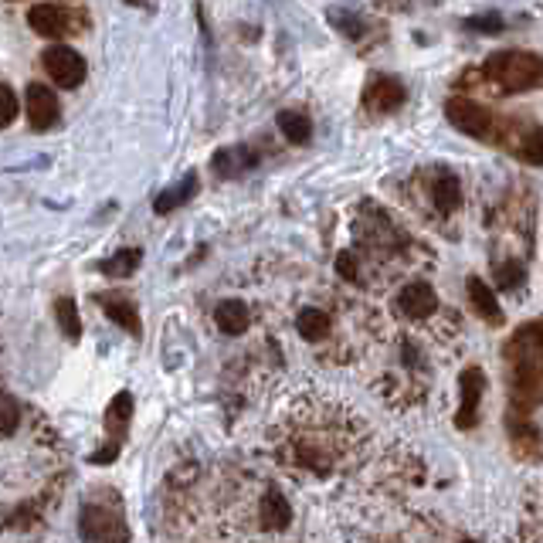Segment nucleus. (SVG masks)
I'll return each instance as SVG.
<instances>
[{
    "mask_svg": "<svg viewBox=\"0 0 543 543\" xmlns=\"http://www.w3.org/2000/svg\"><path fill=\"white\" fill-rule=\"evenodd\" d=\"M445 116L455 126L458 133L475 136V139H496V119L492 113L475 99H465V96H452L445 102Z\"/></svg>",
    "mask_w": 543,
    "mask_h": 543,
    "instance_id": "3",
    "label": "nucleus"
},
{
    "mask_svg": "<svg viewBox=\"0 0 543 543\" xmlns=\"http://www.w3.org/2000/svg\"><path fill=\"white\" fill-rule=\"evenodd\" d=\"M41 65H45L51 82L62 85V88H75V85H82L85 71H88L82 54H79L75 48H68V45H51V48H45Z\"/></svg>",
    "mask_w": 543,
    "mask_h": 543,
    "instance_id": "6",
    "label": "nucleus"
},
{
    "mask_svg": "<svg viewBox=\"0 0 543 543\" xmlns=\"http://www.w3.org/2000/svg\"><path fill=\"white\" fill-rule=\"evenodd\" d=\"M465 28H469V31L496 34V31H503V17H499V14H479V17H469V21H465Z\"/></svg>",
    "mask_w": 543,
    "mask_h": 543,
    "instance_id": "27",
    "label": "nucleus"
},
{
    "mask_svg": "<svg viewBox=\"0 0 543 543\" xmlns=\"http://www.w3.org/2000/svg\"><path fill=\"white\" fill-rule=\"evenodd\" d=\"M279 129H282V136H286L288 143H296V146L305 143L309 133H313L305 113H296V109H282V113H279Z\"/></svg>",
    "mask_w": 543,
    "mask_h": 543,
    "instance_id": "22",
    "label": "nucleus"
},
{
    "mask_svg": "<svg viewBox=\"0 0 543 543\" xmlns=\"http://www.w3.org/2000/svg\"><path fill=\"white\" fill-rule=\"evenodd\" d=\"M397 305H401V313L407 320H428L439 309V296H435V288L428 282H407L401 288V296H397Z\"/></svg>",
    "mask_w": 543,
    "mask_h": 543,
    "instance_id": "10",
    "label": "nucleus"
},
{
    "mask_svg": "<svg viewBox=\"0 0 543 543\" xmlns=\"http://www.w3.org/2000/svg\"><path fill=\"white\" fill-rule=\"evenodd\" d=\"M85 543H126L129 540V530L122 523V516L113 513L109 506L99 503H88L82 509V520H79Z\"/></svg>",
    "mask_w": 543,
    "mask_h": 543,
    "instance_id": "5",
    "label": "nucleus"
},
{
    "mask_svg": "<svg viewBox=\"0 0 543 543\" xmlns=\"http://www.w3.org/2000/svg\"><path fill=\"white\" fill-rule=\"evenodd\" d=\"M194 194H197V173L190 170V173H187L180 184L167 187V190H163V194H160V197L153 201V211H156V214H170V211L184 207V204L190 201Z\"/></svg>",
    "mask_w": 543,
    "mask_h": 543,
    "instance_id": "17",
    "label": "nucleus"
},
{
    "mask_svg": "<svg viewBox=\"0 0 543 543\" xmlns=\"http://www.w3.org/2000/svg\"><path fill=\"white\" fill-rule=\"evenodd\" d=\"M17 424H21V405L11 394H0V439L14 435Z\"/></svg>",
    "mask_w": 543,
    "mask_h": 543,
    "instance_id": "24",
    "label": "nucleus"
},
{
    "mask_svg": "<svg viewBox=\"0 0 543 543\" xmlns=\"http://www.w3.org/2000/svg\"><path fill=\"white\" fill-rule=\"evenodd\" d=\"M17 109H21V105H17L14 88H11V85H4V82H0V129H4V126H11V122H14Z\"/></svg>",
    "mask_w": 543,
    "mask_h": 543,
    "instance_id": "26",
    "label": "nucleus"
},
{
    "mask_svg": "<svg viewBox=\"0 0 543 543\" xmlns=\"http://www.w3.org/2000/svg\"><path fill=\"white\" fill-rule=\"evenodd\" d=\"M96 299H99L102 313L116 322V326H122L129 337H139V333H143V326H139V313H136V303L129 299V296H122V292H102V296H96Z\"/></svg>",
    "mask_w": 543,
    "mask_h": 543,
    "instance_id": "11",
    "label": "nucleus"
},
{
    "mask_svg": "<svg viewBox=\"0 0 543 543\" xmlns=\"http://www.w3.org/2000/svg\"><path fill=\"white\" fill-rule=\"evenodd\" d=\"M54 320H58V326L65 330L68 339H82V320H79V305H75L71 296L54 299Z\"/></svg>",
    "mask_w": 543,
    "mask_h": 543,
    "instance_id": "21",
    "label": "nucleus"
},
{
    "mask_svg": "<svg viewBox=\"0 0 543 543\" xmlns=\"http://www.w3.org/2000/svg\"><path fill=\"white\" fill-rule=\"evenodd\" d=\"M214 173L224 177V180H235L241 173H248V170L258 163V156H255L252 146H228V150H218L214 153Z\"/></svg>",
    "mask_w": 543,
    "mask_h": 543,
    "instance_id": "13",
    "label": "nucleus"
},
{
    "mask_svg": "<svg viewBox=\"0 0 543 543\" xmlns=\"http://www.w3.org/2000/svg\"><path fill=\"white\" fill-rule=\"evenodd\" d=\"M337 272L347 279V282H356V279H360V275H356V272H360V265H356V255L354 252H339L337 255Z\"/></svg>",
    "mask_w": 543,
    "mask_h": 543,
    "instance_id": "28",
    "label": "nucleus"
},
{
    "mask_svg": "<svg viewBox=\"0 0 543 543\" xmlns=\"http://www.w3.org/2000/svg\"><path fill=\"white\" fill-rule=\"evenodd\" d=\"M58 99H54V88H48L45 82H31L24 88V113L34 129H51L58 122Z\"/></svg>",
    "mask_w": 543,
    "mask_h": 543,
    "instance_id": "9",
    "label": "nucleus"
},
{
    "mask_svg": "<svg viewBox=\"0 0 543 543\" xmlns=\"http://www.w3.org/2000/svg\"><path fill=\"white\" fill-rule=\"evenodd\" d=\"M482 79L503 92V96H520L530 88H540L543 85V54L537 51H496L486 58L482 65Z\"/></svg>",
    "mask_w": 543,
    "mask_h": 543,
    "instance_id": "2",
    "label": "nucleus"
},
{
    "mask_svg": "<svg viewBox=\"0 0 543 543\" xmlns=\"http://www.w3.org/2000/svg\"><path fill=\"white\" fill-rule=\"evenodd\" d=\"M85 11L75 7H62V4H34L28 11V24L41 38H65V34L85 31Z\"/></svg>",
    "mask_w": 543,
    "mask_h": 543,
    "instance_id": "4",
    "label": "nucleus"
},
{
    "mask_svg": "<svg viewBox=\"0 0 543 543\" xmlns=\"http://www.w3.org/2000/svg\"><path fill=\"white\" fill-rule=\"evenodd\" d=\"M139 262H143V252H139V248H122V252H116L113 258L99 262L96 269H99L102 275H116V279H122V275H133V272L139 269Z\"/></svg>",
    "mask_w": 543,
    "mask_h": 543,
    "instance_id": "20",
    "label": "nucleus"
},
{
    "mask_svg": "<svg viewBox=\"0 0 543 543\" xmlns=\"http://www.w3.org/2000/svg\"><path fill=\"white\" fill-rule=\"evenodd\" d=\"M509 414L530 418L543 405V320L520 326L503 347Z\"/></svg>",
    "mask_w": 543,
    "mask_h": 543,
    "instance_id": "1",
    "label": "nucleus"
},
{
    "mask_svg": "<svg viewBox=\"0 0 543 543\" xmlns=\"http://www.w3.org/2000/svg\"><path fill=\"white\" fill-rule=\"evenodd\" d=\"M523 262H506V265H499L496 272V288H503V292H513V288L523 282Z\"/></svg>",
    "mask_w": 543,
    "mask_h": 543,
    "instance_id": "25",
    "label": "nucleus"
},
{
    "mask_svg": "<svg viewBox=\"0 0 543 543\" xmlns=\"http://www.w3.org/2000/svg\"><path fill=\"white\" fill-rule=\"evenodd\" d=\"M407 102V88L394 75H380V71H373L371 79H367V88H363V109H371L377 116H384V113H394V109H401Z\"/></svg>",
    "mask_w": 543,
    "mask_h": 543,
    "instance_id": "7",
    "label": "nucleus"
},
{
    "mask_svg": "<svg viewBox=\"0 0 543 543\" xmlns=\"http://www.w3.org/2000/svg\"><path fill=\"white\" fill-rule=\"evenodd\" d=\"M248 320H252V313H248V305L241 303V299H224V303H218V309H214V322H218L228 337L245 333V330H248Z\"/></svg>",
    "mask_w": 543,
    "mask_h": 543,
    "instance_id": "16",
    "label": "nucleus"
},
{
    "mask_svg": "<svg viewBox=\"0 0 543 543\" xmlns=\"http://www.w3.org/2000/svg\"><path fill=\"white\" fill-rule=\"evenodd\" d=\"M129 418H133V394H129V390H119L116 397L109 401V407H105V435H109V445H119V448H122Z\"/></svg>",
    "mask_w": 543,
    "mask_h": 543,
    "instance_id": "12",
    "label": "nucleus"
},
{
    "mask_svg": "<svg viewBox=\"0 0 543 543\" xmlns=\"http://www.w3.org/2000/svg\"><path fill=\"white\" fill-rule=\"evenodd\" d=\"M516 156H520L523 163L543 167V129H530V133L520 139V146H516Z\"/></svg>",
    "mask_w": 543,
    "mask_h": 543,
    "instance_id": "23",
    "label": "nucleus"
},
{
    "mask_svg": "<svg viewBox=\"0 0 543 543\" xmlns=\"http://www.w3.org/2000/svg\"><path fill=\"white\" fill-rule=\"evenodd\" d=\"M465 201V194H462V180H458L452 170H439V177H435V204H439L441 214H452L458 211Z\"/></svg>",
    "mask_w": 543,
    "mask_h": 543,
    "instance_id": "18",
    "label": "nucleus"
},
{
    "mask_svg": "<svg viewBox=\"0 0 543 543\" xmlns=\"http://www.w3.org/2000/svg\"><path fill=\"white\" fill-rule=\"evenodd\" d=\"M296 326H299V337L309 339V343H320V339L330 337V316L322 313V309H313V305H305L303 313H299V320H296Z\"/></svg>",
    "mask_w": 543,
    "mask_h": 543,
    "instance_id": "19",
    "label": "nucleus"
},
{
    "mask_svg": "<svg viewBox=\"0 0 543 543\" xmlns=\"http://www.w3.org/2000/svg\"><path fill=\"white\" fill-rule=\"evenodd\" d=\"M258 516H262L265 530H286L292 523V506L279 489H265L262 503H258Z\"/></svg>",
    "mask_w": 543,
    "mask_h": 543,
    "instance_id": "15",
    "label": "nucleus"
},
{
    "mask_svg": "<svg viewBox=\"0 0 543 543\" xmlns=\"http://www.w3.org/2000/svg\"><path fill=\"white\" fill-rule=\"evenodd\" d=\"M482 390H486V373L482 367H465L462 377H458V414H455V428H472L479 422V405H482Z\"/></svg>",
    "mask_w": 543,
    "mask_h": 543,
    "instance_id": "8",
    "label": "nucleus"
},
{
    "mask_svg": "<svg viewBox=\"0 0 543 543\" xmlns=\"http://www.w3.org/2000/svg\"><path fill=\"white\" fill-rule=\"evenodd\" d=\"M465 288H469V303H472L475 313L489 322V326H503V309L496 303V292H492L479 275H472V279L465 282Z\"/></svg>",
    "mask_w": 543,
    "mask_h": 543,
    "instance_id": "14",
    "label": "nucleus"
}]
</instances>
